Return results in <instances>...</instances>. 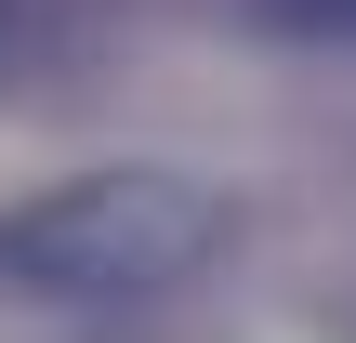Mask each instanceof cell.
Returning a JSON list of instances; mask_svg holds the SVG:
<instances>
[{
	"label": "cell",
	"mask_w": 356,
	"mask_h": 343,
	"mask_svg": "<svg viewBox=\"0 0 356 343\" xmlns=\"http://www.w3.org/2000/svg\"><path fill=\"white\" fill-rule=\"evenodd\" d=\"M225 238H238V198L211 172L119 159V172H79V185L0 212V291H40V304H145V291H185Z\"/></svg>",
	"instance_id": "obj_1"
},
{
	"label": "cell",
	"mask_w": 356,
	"mask_h": 343,
	"mask_svg": "<svg viewBox=\"0 0 356 343\" xmlns=\"http://www.w3.org/2000/svg\"><path fill=\"white\" fill-rule=\"evenodd\" d=\"M277 40H317V53H356V0H251Z\"/></svg>",
	"instance_id": "obj_2"
}]
</instances>
